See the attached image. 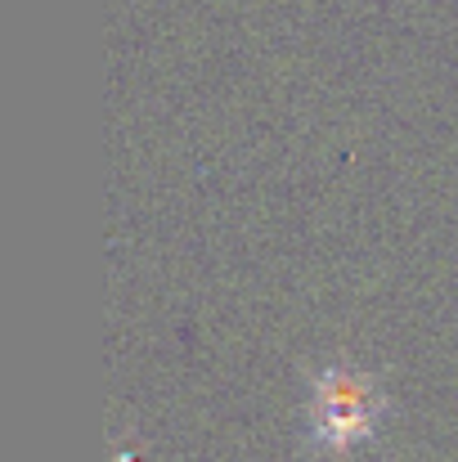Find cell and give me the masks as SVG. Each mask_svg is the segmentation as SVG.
Masks as SVG:
<instances>
[{
    "instance_id": "cell-1",
    "label": "cell",
    "mask_w": 458,
    "mask_h": 462,
    "mask_svg": "<svg viewBox=\"0 0 458 462\" xmlns=\"http://www.w3.org/2000/svg\"><path fill=\"white\" fill-rule=\"evenodd\" d=\"M310 436L323 449H351L369 440L387 413L382 382L360 364H323L310 373Z\"/></svg>"
}]
</instances>
